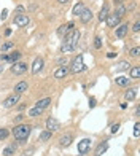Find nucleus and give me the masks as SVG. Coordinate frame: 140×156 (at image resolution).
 <instances>
[{"label":"nucleus","mask_w":140,"mask_h":156,"mask_svg":"<svg viewBox=\"0 0 140 156\" xmlns=\"http://www.w3.org/2000/svg\"><path fill=\"white\" fill-rule=\"evenodd\" d=\"M80 37H81V34H80V30H76V29H73L72 32H69L64 37V42H62V45H61V53L62 54L72 53L73 49H75L76 43H78Z\"/></svg>","instance_id":"nucleus-1"},{"label":"nucleus","mask_w":140,"mask_h":156,"mask_svg":"<svg viewBox=\"0 0 140 156\" xmlns=\"http://www.w3.org/2000/svg\"><path fill=\"white\" fill-rule=\"evenodd\" d=\"M30 131H32V126H30V124H18L13 129V137L16 140H19V142H24V140L29 139Z\"/></svg>","instance_id":"nucleus-2"},{"label":"nucleus","mask_w":140,"mask_h":156,"mask_svg":"<svg viewBox=\"0 0 140 156\" xmlns=\"http://www.w3.org/2000/svg\"><path fill=\"white\" fill-rule=\"evenodd\" d=\"M70 72L72 73H80V72H83L84 69H86V65H84V61H83V56L81 54H78L76 57H73V61H72V65H70Z\"/></svg>","instance_id":"nucleus-3"},{"label":"nucleus","mask_w":140,"mask_h":156,"mask_svg":"<svg viewBox=\"0 0 140 156\" xmlns=\"http://www.w3.org/2000/svg\"><path fill=\"white\" fill-rule=\"evenodd\" d=\"M29 22H30V18L27 16V14H18V16H14V19H13V24L18 26V27H26Z\"/></svg>","instance_id":"nucleus-4"},{"label":"nucleus","mask_w":140,"mask_h":156,"mask_svg":"<svg viewBox=\"0 0 140 156\" xmlns=\"http://www.w3.org/2000/svg\"><path fill=\"white\" fill-rule=\"evenodd\" d=\"M18 102H19V94L13 92L11 96H8L5 100H3V107H5V108H11V107H14Z\"/></svg>","instance_id":"nucleus-5"},{"label":"nucleus","mask_w":140,"mask_h":156,"mask_svg":"<svg viewBox=\"0 0 140 156\" xmlns=\"http://www.w3.org/2000/svg\"><path fill=\"white\" fill-rule=\"evenodd\" d=\"M73 29H75V24H73V22H67V24H62L59 29H57V35L64 38L65 35H67L69 32H72Z\"/></svg>","instance_id":"nucleus-6"},{"label":"nucleus","mask_w":140,"mask_h":156,"mask_svg":"<svg viewBox=\"0 0 140 156\" xmlns=\"http://www.w3.org/2000/svg\"><path fill=\"white\" fill-rule=\"evenodd\" d=\"M27 70V64L26 62H14L13 65H11V72L14 73V75H22Z\"/></svg>","instance_id":"nucleus-7"},{"label":"nucleus","mask_w":140,"mask_h":156,"mask_svg":"<svg viewBox=\"0 0 140 156\" xmlns=\"http://www.w3.org/2000/svg\"><path fill=\"white\" fill-rule=\"evenodd\" d=\"M57 129H59V121H57L54 116H49L48 120H46V131L49 132H56Z\"/></svg>","instance_id":"nucleus-8"},{"label":"nucleus","mask_w":140,"mask_h":156,"mask_svg":"<svg viewBox=\"0 0 140 156\" xmlns=\"http://www.w3.org/2000/svg\"><path fill=\"white\" fill-rule=\"evenodd\" d=\"M43 65H45L43 57H35V61H34V64H32V73H34V75L40 73L41 69H43Z\"/></svg>","instance_id":"nucleus-9"},{"label":"nucleus","mask_w":140,"mask_h":156,"mask_svg":"<svg viewBox=\"0 0 140 156\" xmlns=\"http://www.w3.org/2000/svg\"><path fill=\"white\" fill-rule=\"evenodd\" d=\"M89 148H91V140L89 139H83V140L78 142V153L80 155H84Z\"/></svg>","instance_id":"nucleus-10"},{"label":"nucleus","mask_w":140,"mask_h":156,"mask_svg":"<svg viewBox=\"0 0 140 156\" xmlns=\"http://www.w3.org/2000/svg\"><path fill=\"white\" fill-rule=\"evenodd\" d=\"M107 26L108 27H118V24H119V21H121V18L119 16H116V14L113 13V14H110L108 13V16H107Z\"/></svg>","instance_id":"nucleus-11"},{"label":"nucleus","mask_w":140,"mask_h":156,"mask_svg":"<svg viewBox=\"0 0 140 156\" xmlns=\"http://www.w3.org/2000/svg\"><path fill=\"white\" fill-rule=\"evenodd\" d=\"M70 69L67 67V65H62V67H57L56 72H54V78H57V80H61V78H65L69 75Z\"/></svg>","instance_id":"nucleus-12"},{"label":"nucleus","mask_w":140,"mask_h":156,"mask_svg":"<svg viewBox=\"0 0 140 156\" xmlns=\"http://www.w3.org/2000/svg\"><path fill=\"white\" fill-rule=\"evenodd\" d=\"M92 16H94V14H92V11L89 10V8H84L83 11H81V14H80V19H81V22H83V24H88V22L92 19Z\"/></svg>","instance_id":"nucleus-13"},{"label":"nucleus","mask_w":140,"mask_h":156,"mask_svg":"<svg viewBox=\"0 0 140 156\" xmlns=\"http://www.w3.org/2000/svg\"><path fill=\"white\" fill-rule=\"evenodd\" d=\"M127 30H129V26H127V24L118 26V27H116V30H115L116 38H124V37H126V34H127Z\"/></svg>","instance_id":"nucleus-14"},{"label":"nucleus","mask_w":140,"mask_h":156,"mask_svg":"<svg viewBox=\"0 0 140 156\" xmlns=\"http://www.w3.org/2000/svg\"><path fill=\"white\" fill-rule=\"evenodd\" d=\"M27 88H29V84H27V81H19V83L16 84V86H14V92L21 96L22 92H26V91H27Z\"/></svg>","instance_id":"nucleus-15"},{"label":"nucleus","mask_w":140,"mask_h":156,"mask_svg":"<svg viewBox=\"0 0 140 156\" xmlns=\"http://www.w3.org/2000/svg\"><path fill=\"white\" fill-rule=\"evenodd\" d=\"M49 105H51V99H49V97H45V99L38 100V102L35 104V107H38V108H41V110H45V108L49 107Z\"/></svg>","instance_id":"nucleus-16"},{"label":"nucleus","mask_w":140,"mask_h":156,"mask_svg":"<svg viewBox=\"0 0 140 156\" xmlns=\"http://www.w3.org/2000/svg\"><path fill=\"white\" fill-rule=\"evenodd\" d=\"M72 140H73L72 134H65L59 139V143H61V147H69L70 143H72Z\"/></svg>","instance_id":"nucleus-17"},{"label":"nucleus","mask_w":140,"mask_h":156,"mask_svg":"<svg viewBox=\"0 0 140 156\" xmlns=\"http://www.w3.org/2000/svg\"><path fill=\"white\" fill-rule=\"evenodd\" d=\"M107 148H108V142H107V140H104V142L100 143L99 147H97V150H96V155H94V156H102L105 151H107Z\"/></svg>","instance_id":"nucleus-18"},{"label":"nucleus","mask_w":140,"mask_h":156,"mask_svg":"<svg viewBox=\"0 0 140 156\" xmlns=\"http://www.w3.org/2000/svg\"><path fill=\"white\" fill-rule=\"evenodd\" d=\"M115 81H116V84H118V86L124 88V86H127V84H129L131 78H127V77H116Z\"/></svg>","instance_id":"nucleus-19"},{"label":"nucleus","mask_w":140,"mask_h":156,"mask_svg":"<svg viewBox=\"0 0 140 156\" xmlns=\"http://www.w3.org/2000/svg\"><path fill=\"white\" fill-rule=\"evenodd\" d=\"M41 113H43V110L41 108H38V107H32L29 112H27V115L30 116V118H37V116H40Z\"/></svg>","instance_id":"nucleus-20"},{"label":"nucleus","mask_w":140,"mask_h":156,"mask_svg":"<svg viewBox=\"0 0 140 156\" xmlns=\"http://www.w3.org/2000/svg\"><path fill=\"white\" fill-rule=\"evenodd\" d=\"M84 10V5H83V2H78L75 6H73V10H72V14L73 16H80L81 14V11Z\"/></svg>","instance_id":"nucleus-21"},{"label":"nucleus","mask_w":140,"mask_h":156,"mask_svg":"<svg viewBox=\"0 0 140 156\" xmlns=\"http://www.w3.org/2000/svg\"><path fill=\"white\" fill-rule=\"evenodd\" d=\"M16 148H18L16 143H11V145H8V147L5 148V150H3V156H11V155H14Z\"/></svg>","instance_id":"nucleus-22"},{"label":"nucleus","mask_w":140,"mask_h":156,"mask_svg":"<svg viewBox=\"0 0 140 156\" xmlns=\"http://www.w3.org/2000/svg\"><path fill=\"white\" fill-rule=\"evenodd\" d=\"M129 75H131V78H134V80L140 78V67H139V65H135V67H131V69H129Z\"/></svg>","instance_id":"nucleus-23"},{"label":"nucleus","mask_w":140,"mask_h":156,"mask_svg":"<svg viewBox=\"0 0 140 156\" xmlns=\"http://www.w3.org/2000/svg\"><path fill=\"white\" fill-rule=\"evenodd\" d=\"M107 16H108V5H104L102 8H100V13H99V21H105L107 19Z\"/></svg>","instance_id":"nucleus-24"},{"label":"nucleus","mask_w":140,"mask_h":156,"mask_svg":"<svg viewBox=\"0 0 140 156\" xmlns=\"http://www.w3.org/2000/svg\"><path fill=\"white\" fill-rule=\"evenodd\" d=\"M129 69H131V64L127 61H121L116 65V72H123V70H129Z\"/></svg>","instance_id":"nucleus-25"},{"label":"nucleus","mask_w":140,"mask_h":156,"mask_svg":"<svg viewBox=\"0 0 140 156\" xmlns=\"http://www.w3.org/2000/svg\"><path fill=\"white\" fill-rule=\"evenodd\" d=\"M19 57H21V53L19 51H13L8 54V62H11V64H14V62L19 61Z\"/></svg>","instance_id":"nucleus-26"},{"label":"nucleus","mask_w":140,"mask_h":156,"mask_svg":"<svg viewBox=\"0 0 140 156\" xmlns=\"http://www.w3.org/2000/svg\"><path fill=\"white\" fill-rule=\"evenodd\" d=\"M135 96H137V89H135V88H132V89H129V91H126V94H124L126 100H134Z\"/></svg>","instance_id":"nucleus-27"},{"label":"nucleus","mask_w":140,"mask_h":156,"mask_svg":"<svg viewBox=\"0 0 140 156\" xmlns=\"http://www.w3.org/2000/svg\"><path fill=\"white\" fill-rule=\"evenodd\" d=\"M124 13H126V6H124L123 3H118V5H116V11H115V14H116V16H119V18H123V16H124Z\"/></svg>","instance_id":"nucleus-28"},{"label":"nucleus","mask_w":140,"mask_h":156,"mask_svg":"<svg viewBox=\"0 0 140 156\" xmlns=\"http://www.w3.org/2000/svg\"><path fill=\"white\" fill-rule=\"evenodd\" d=\"M51 135H53V132H49V131H43L40 134V137H38V140L40 142H48L49 139H51Z\"/></svg>","instance_id":"nucleus-29"},{"label":"nucleus","mask_w":140,"mask_h":156,"mask_svg":"<svg viewBox=\"0 0 140 156\" xmlns=\"http://www.w3.org/2000/svg\"><path fill=\"white\" fill-rule=\"evenodd\" d=\"M14 46V43L13 42H6V43H3L2 45V53H6V51H10L11 48Z\"/></svg>","instance_id":"nucleus-30"},{"label":"nucleus","mask_w":140,"mask_h":156,"mask_svg":"<svg viewBox=\"0 0 140 156\" xmlns=\"http://www.w3.org/2000/svg\"><path fill=\"white\" fill-rule=\"evenodd\" d=\"M8 129H5V127H0V140H5L6 137H8Z\"/></svg>","instance_id":"nucleus-31"},{"label":"nucleus","mask_w":140,"mask_h":156,"mask_svg":"<svg viewBox=\"0 0 140 156\" xmlns=\"http://www.w3.org/2000/svg\"><path fill=\"white\" fill-rule=\"evenodd\" d=\"M129 54H131L132 57H139V54H140V48H139V46H135V48L129 49Z\"/></svg>","instance_id":"nucleus-32"},{"label":"nucleus","mask_w":140,"mask_h":156,"mask_svg":"<svg viewBox=\"0 0 140 156\" xmlns=\"http://www.w3.org/2000/svg\"><path fill=\"white\" fill-rule=\"evenodd\" d=\"M94 46H96L97 49L102 48V38H100V37H96V38H94Z\"/></svg>","instance_id":"nucleus-33"},{"label":"nucleus","mask_w":140,"mask_h":156,"mask_svg":"<svg viewBox=\"0 0 140 156\" xmlns=\"http://www.w3.org/2000/svg\"><path fill=\"white\" fill-rule=\"evenodd\" d=\"M139 135H140V124L135 123V126H134V137H139Z\"/></svg>","instance_id":"nucleus-34"},{"label":"nucleus","mask_w":140,"mask_h":156,"mask_svg":"<svg viewBox=\"0 0 140 156\" xmlns=\"http://www.w3.org/2000/svg\"><path fill=\"white\" fill-rule=\"evenodd\" d=\"M118 129H119V123H116V124H111V127H110V132H111V134H116V132H118Z\"/></svg>","instance_id":"nucleus-35"},{"label":"nucleus","mask_w":140,"mask_h":156,"mask_svg":"<svg viewBox=\"0 0 140 156\" xmlns=\"http://www.w3.org/2000/svg\"><path fill=\"white\" fill-rule=\"evenodd\" d=\"M57 65L62 67V65H67V57H61L59 61H57Z\"/></svg>","instance_id":"nucleus-36"},{"label":"nucleus","mask_w":140,"mask_h":156,"mask_svg":"<svg viewBox=\"0 0 140 156\" xmlns=\"http://www.w3.org/2000/svg\"><path fill=\"white\" fill-rule=\"evenodd\" d=\"M2 61H8V54L6 53H0V62Z\"/></svg>","instance_id":"nucleus-37"},{"label":"nucleus","mask_w":140,"mask_h":156,"mask_svg":"<svg viewBox=\"0 0 140 156\" xmlns=\"http://www.w3.org/2000/svg\"><path fill=\"white\" fill-rule=\"evenodd\" d=\"M132 30H134V32H139V30H140V22H139V21L134 24V27H132Z\"/></svg>","instance_id":"nucleus-38"},{"label":"nucleus","mask_w":140,"mask_h":156,"mask_svg":"<svg viewBox=\"0 0 140 156\" xmlns=\"http://www.w3.org/2000/svg\"><path fill=\"white\" fill-rule=\"evenodd\" d=\"M89 107H91V108L96 107V99H94V97H91V99H89Z\"/></svg>","instance_id":"nucleus-39"},{"label":"nucleus","mask_w":140,"mask_h":156,"mask_svg":"<svg viewBox=\"0 0 140 156\" xmlns=\"http://www.w3.org/2000/svg\"><path fill=\"white\" fill-rule=\"evenodd\" d=\"M22 118H24V115H18V116H16V123H21Z\"/></svg>","instance_id":"nucleus-40"},{"label":"nucleus","mask_w":140,"mask_h":156,"mask_svg":"<svg viewBox=\"0 0 140 156\" xmlns=\"http://www.w3.org/2000/svg\"><path fill=\"white\" fill-rule=\"evenodd\" d=\"M6 14H8V10H3V11H2V19H5Z\"/></svg>","instance_id":"nucleus-41"},{"label":"nucleus","mask_w":140,"mask_h":156,"mask_svg":"<svg viewBox=\"0 0 140 156\" xmlns=\"http://www.w3.org/2000/svg\"><path fill=\"white\" fill-rule=\"evenodd\" d=\"M115 56H116V54H115V53H108V54H107V57H108V59H113V57H115Z\"/></svg>","instance_id":"nucleus-42"},{"label":"nucleus","mask_w":140,"mask_h":156,"mask_svg":"<svg viewBox=\"0 0 140 156\" xmlns=\"http://www.w3.org/2000/svg\"><path fill=\"white\" fill-rule=\"evenodd\" d=\"M16 11H18V13H24V8H22V6H18V8H16Z\"/></svg>","instance_id":"nucleus-43"},{"label":"nucleus","mask_w":140,"mask_h":156,"mask_svg":"<svg viewBox=\"0 0 140 156\" xmlns=\"http://www.w3.org/2000/svg\"><path fill=\"white\" fill-rule=\"evenodd\" d=\"M10 34H11V29H6V30H5V35H6V37H8Z\"/></svg>","instance_id":"nucleus-44"},{"label":"nucleus","mask_w":140,"mask_h":156,"mask_svg":"<svg viewBox=\"0 0 140 156\" xmlns=\"http://www.w3.org/2000/svg\"><path fill=\"white\" fill-rule=\"evenodd\" d=\"M57 2H59V3H62V5H64V3H67L69 0H57Z\"/></svg>","instance_id":"nucleus-45"},{"label":"nucleus","mask_w":140,"mask_h":156,"mask_svg":"<svg viewBox=\"0 0 140 156\" xmlns=\"http://www.w3.org/2000/svg\"><path fill=\"white\" fill-rule=\"evenodd\" d=\"M3 70H5V67H3V65H0V73H2Z\"/></svg>","instance_id":"nucleus-46"}]
</instances>
